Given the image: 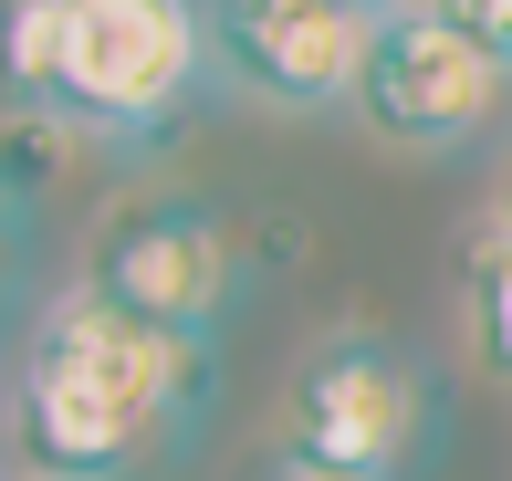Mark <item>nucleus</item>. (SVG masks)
I'll return each mask as SVG.
<instances>
[{
    "label": "nucleus",
    "instance_id": "f257e3e1",
    "mask_svg": "<svg viewBox=\"0 0 512 481\" xmlns=\"http://www.w3.org/2000/svg\"><path fill=\"white\" fill-rule=\"evenodd\" d=\"M209 398H220V346L136 325L95 283L53 293L32 314V335H21V366H11L21 450L63 481H126L136 461L189 450Z\"/></svg>",
    "mask_w": 512,
    "mask_h": 481
},
{
    "label": "nucleus",
    "instance_id": "f03ea898",
    "mask_svg": "<svg viewBox=\"0 0 512 481\" xmlns=\"http://www.w3.org/2000/svg\"><path fill=\"white\" fill-rule=\"evenodd\" d=\"M209 74L220 63H209L199 0H74L53 126L95 136V147H157Z\"/></svg>",
    "mask_w": 512,
    "mask_h": 481
},
{
    "label": "nucleus",
    "instance_id": "7ed1b4c3",
    "mask_svg": "<svg viewBox=\"0 0 512 481\" xmlns=\"http://www.w3.org/2000/svg\"><path fill=\"white\" fill-rule=\"evenodd\" d=\"M439 440V377L398 335H324L283 387V450L335 461L356 481H408Z\"/></svg>",
    "mask_w": 512,
    "mask_h": 481
},
{
    "label": "nucleus",
    "instance_id": "20e7f679",
    "mask_svg": "<svg viewBox=\"0 0 512 481\" xmlns=\"http://www.w3.org/2000/svg\"><path fill=\"white\" fill-rule=\"evenodd\" d=\"M356 116L387 136V147H481L512 116V63H492L471 32L429 11V0H398L377 21V53H366Z\"/></svg>",
    "mask_w": 512,
    "mask_h": 481
},
{
    "label": "nucleus",
    "instance_id": "39448f33",
    "mask_svg": "<svg viewBox=\"0 0 512 481\" xmlns=\"http://www.w3.org/2000/svg\"><path fill=\"white\" fill-rule=\"evenodd\" d=\"M199 11H209V63L283 116L356 105L377 21H387V11H356V0H199Z\"/></svg>",
    "mask_w": 512,
    "mask_h": 481
},
{
    "label": "nucleus",
    "instance_id": "423d86ee",
    "mask_svg": "<svg viewBox=\"0 0 512 481\" xmlns=\"http://www.w3.org/2000/svg\"><path fill=\"white\" fill-rule=\"evenodd\" d=\"M84 283L105 304H126L136 325H168V335H199L209 346L230 293H241V251H230L220 210H199V199H136V210H115L95 231Z\"/></svg>",
    "mask_w": 512,
    "mask_h": 481
},
{
    "label": "nucleus",
    "instance_id": "0eeeda50",
    "mask_svg": "<svg viewBox=\"0 0 512 481\" xmlns=\"http://www.w3.org/2000/svg\"><path fill=\"white\" fill-rule=\"evenodd\" d=\"M63 32H74V0H0V116L53 126V95H63Z\"/></svg>",
    "mask_w": 512,
    "mask_h": 481
},
{
    "label": "nucleus",
    "instance_id": "6e6552de",
    "mask_svg": "<svg viewBox=\"0 0 512 481\" xmlns=\"http://www.w3.org/2000/svg\"><path fill=\"white\" fill-rule=\"evenodd\" d=\"M460 304H471V346L492 377H512V220H492V231H471V251H460Z\"/></svg>",
    "mask_w": 512,
    "mask_h": 481
},
{
    "label": "nucleus",
    "instance_id": "1a4fd4ad",
    "mask_svg": "<svg viewBox=\"0 0 512 481\" xmlns=\"http://www.w3.org/2000/svg\"><path fill=\"white\" fill-rule=\"evenodd\" d=\"M429 11L450 21V32H471L492 63H512V0H429Z\"/></svg>",
    "mask_w": 512,
    "mask_h": 481
},
{
    "label": "nucleus",
    "instance_id": "9d476101",
    "mask_svg": "<svg viewBox=\"0 0 512 481\" xmlns=\"http://www.w3.org/2000/svg\"><path fill=\"white\" fill-rule=\"evenodd\" d=\"M21 262H32V210H21V189L0 178V314H11V293H21Z\"/></svg>",
    "mask_w": 512,
    "mask_h": 481
},
{
    "label": "nucleus",
    "instance_id": "9b49d317",
    "mask_svg": "<svg viewBox=\"0 0 512 481\" xmlns=\"http://www.w3.org/2000/svg\"><path fill=\"white\" fill-rule=\"evenodd\" d=\"M241 481H356V471H335V461H304V450H283V440H272V450H262V461H251Z\"/></svg>",
    "mask_w": 512,
    "mask_h": 481
},
{
    "label": "nucleus",
    "instance_id": "f8f14e48",
    "mask_svg": "<svg viewBox=\"0 0 512 481\" xmlns=\"http://www.w3.org/2000/svg\"><path fill=\"white\" fill-rule=\"evenodd\" d=\"M502 220H512V168H502Z\"/></svg>",
    "mask_w": 512,
    "mask_h": 481
},
{
    "label": "nucleus",
    "instance_id": "ddd939ff",
    "mask_svg": "<svg viewBox=\"0 0 512 481\" xmlns=\"http://www.w3.org/2000/svg\"><path fill=\"white\" fill-rule=\"evenodd\" d=\"M356 11H398V0H356Z\"/></svg>",
    "mask_w": 512,
    "mask_h": 481
},
{
    "label": "nucleus",
    "instance_id": "4468645a",
    "mask_svg": "<svg viewBox=\"0 0 512 481\" xmlns=\"http://www.w3.org/2000/svg\"><path fill=\"white\" fill-rule=\"evenodd\" d=\"M21 481H63V471H21Z\"/></svg>",
    "mask_w": 512,
    "mask_h": 481
},
{
    "label": "nucleus",
    "instance_id": "2eb2a0df",
    "mask_svg": "<svg viewBox=\"0 0 512 481\" xmlns=\"http://www.w3.org/2000/svg\"><path fill=\"white\" fill-rule=\"evenodd\" d=\"M0 481H11V461H0Z\"/></svg>",
    "mask_w": 512,
    "mask_h": 481
}]
</instances>
